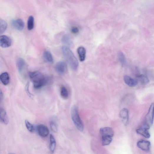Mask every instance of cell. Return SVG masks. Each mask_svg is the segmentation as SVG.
Segmentation results:
<instances>
[{
	"label": "cell",
	"mask_w": 154,
	"mask_h": 154,
	"mask_svg": "<svg viewBox=\"0 0 154 154\" xmlns=\"http://www.w3.org/2000/svg\"><path fill=\"white\" fill-rule=\"evenodd\" d=\"M29 75L34 87L36 89H38L43 87L48 82V78L40 72H31Z\"/></svg>",
	"instance_id": "1"
},
{
	"label": "cell",
	"mask_w": 154,
	"mask_h": 154,
	"mask_svg": "<svg viewBox=\"0 0 154 154\" xmlns=\"http://www.w3.org/2000/svg\"><path fill=\"white\" fill-rule=\"evenodd\" d=\"M62 50L64 57L73 70H76L79 65L78 60L72 51L68 47H62Z\"/></svg>",
	"instance_id": "2"
},
{
	"label": "cell",
	"mask_w": 154,
	"mask_h": 154,
	"mask_svg": "<svg viewBox=\"0 0 154 154\" xmlns=\"http://www.w3.org/2000/svg\"><path fill=\"white\" fill-rule=\"evenodd\" d=\"M71 115L73 122L77 128L80 131H83V124L79 115L78 108L76 106H74L72 107Z\"/></svg>",
	"instance_id": "3"
},
{
	"label": "cell",
	"mask_w": 154,
	"mask_h": 154,
	"mask_svg": "<svg viewBox=\"0 0 154 154\" xmlns=\"http://www.w3.org/2000/svg\"><path fill=\"white\" fill-rule=\"evenodd\" d=\"M154 118V103L151 104L148 113L145 116V124L149 127L153 125Z\"/></svg>",
	"instance_id": "4"
},
{
	"label": "cell",
	"mask_w": 154,
	"mask_h": 154,
	"mask_svg": "<svg viewBox=\"0 0 154 154\" xmlns=\"http://www.w3.org/2000/svg\"><path fill=\"white\" fill-rule=\"evenodd\" d=\"M137 146L140 149L144 151L148 152L150 150L151 143L148 141L142 140L137 142Z\"/></svg>",
	"instance_id": "5"
},
{
	"label": "cell",
	"mask_w": 154,
	"mask_h": 154,
	"mask_svg": "<svg viewBox=\"0 0 154 154\" xmlns=\"http://www.w3.org/2000/svg\"><path fill=\"white\" fill-rule=\"evenodd\" d=\"M37 129L39 135L42 137H46L49 134V129L45 125L43 124L38 125L37 126Z\"/></svg>",
	"instance_id": "6"
},
{
	"label": "cell",
	"mask_w": 154,
	"mask_h": 154,
	"mask_svg": "<svg viewBox=\"0 0 154 154\" xmlns=\"http://www.w3.org/2000/svg\"><path fill=\"white\" fill-rule=\"evenodd\" d=\"M11 44V40L8 36L3 35L0 37V46L3 48L10 47Z\"/></svg>",
	"instance_id": "7"
},
{
	"label": "cell",
	"mask_w": 154,
	"mask_h": 154,
	"mask_svg": "<svg viewBox=\"0 0 154 154\" xmlns=\"http://www.w3.org/2000/svg\"><path fill=\"white\" fill-rule=\"evenodd\" d=\"M67 66L66 64L63 61L58 62L55 66V70L59 74H62L66 71Z\"/></svg>",
	"instance_id": "8"
},
{
	"label": "cell",
	"mask_w": 154,
	"mask_h": 154,
	"mask_svg": "<svg viewBox=\"0 0 154 154\" xmlns=\"http://www.w3.org/2000/svg\"><path fill=\"white\" fill-rule=\"evenodd\" d=\"M100 133L102 137H111L113 138L114 132L112 129L109 127H105L100 129Z\"/></svg>",
	"instance_id": "9"
},
{
	"label": "cell",
	"mask_w": 154,
	"mask_h": 154,
	"mask_svg": "<svg viewBox=\"0 0 154 154\" xmlns=\"http://www.w3.org/2000/svg\"><path fill=\"white\" fill-rule=\"evenodd\" d=\"M120 116L123 123L127 125L128 122L129 120V111L126 108H123L120 111Z\"/></svg>",
	"instance_id": "10"
},
{
	"label": "cell",
	"mask_w": 154,
	"mask_h": 154,
	"mask_svg": "<svg viewBox=\"0 0 154 154\" xmlns=\"http://www.w3.org/2000/svg\"><path fill=\"white\" fill-rule=\"evenodd\" d=\"M11 24L15 29L19 31L23 30L24 26L23 21L21 19L13 20L11 21Z\"/></svg>",
	"instance_id": "11"
},
{
	"label": "cell",
	"mask_w": 154,
	"mask_h": 154,
	"mask_svg": "<svg viewBox=\"0 0 154 154\" xmlns=\"http://www.w3.org/2000/svg\"><path fill=\"white\" fill-rule=\"evenodd\" d=\"M124 80L125 83L130 87H135L138 84V81L137 80L133 78L128 75H125L124 76Z\"/></svg>",
	"instance_id": "12"
},
{
	"label": "cell",
	"mask_w": 154,
	"mask_h": 154,
	"mask_svg": "<svg viewBox=\"0 0 154 154\" xmlns=\"http://www.w3.org/2000/svg\"><path fill=\"white\" fill-rule=\"evenodd\" d=\"M149 128L143 125L142 127L137 129L136 130L137 133L146 138H149L150 137V134L148 131Z\"/></svg>",
	"instance_id": "13"
},
{
	"label": "cell",
	"mask_w": 154,
	"mask_h": 154,
	"mask_svg": "<svg viewBox=\"0 0 154 154\" xmlns=\"http://www.w3.org/2000/svg\"><path fill=\"white\" fill-rule=\"evenodd\" d=\"M0 118L1 122L5 125H7L9 122V120L6 112L2 107L0 108Z\"/></svg>",
	"instance_id": "14"
},
{
	"label": "cell",
	"mask_w": 154,
	"mask_h": 154,
	"mask_svg": "<svg viewBox=\"0 0 154 154\" xmlns=\"http://www.w3.org/2000/svg\"><path fill=\"white\" fill-rule=\"evenodd\" d=\"M79 59L81 62H83L85 59L86 57V50L82 47H79L77 49Z\"/></svg>",
	"instance_id": "15"
},
{
	"label": "cell",
	"mask_w": 154,
	"mask_h": 154,
	"mask_svg": "<svg viewBox=\"0 0 154 154\" xmlns=\"http://www.w3.org/2000/svg\"><path fill=\"white\" fill-rule=\"evenodd\" d=\"M16 65L19 73L21 74L23 72L25 65L24 60L21 58H19L17 60Z\"/></svg>",
	"instance_id": "16"
},
{
	"label": "cell",
	"mask_w": 154,
	"mask_h": 154,
	"mask_svg": "<svg viewBox=\"0 0 154 154\" xmlns=\"http://www.w3.org/2000/svg\"><path fill=\"white\" fill-rule=\"evenodd\" d=\"M0 79L4 85H8L10 82V77L9 74L6 72L2 73L0 76Z\"/></svg>",
	"instance_id": "17"
},
{
	"label": "cell",
	"mask_w": 154,
	"mask_h": 154,
	"mask_svg": "<svg viewBox=\"0 0 154 154\" xmlns=\"http://www.w3.org/2000/svg\"><path fill=\"white\" fill-rule=\"evenodd\" d=\"M43 57L44 60L46 62L52 63L53 58L52 54L48 51H45L43 53Z\"/></svg>",
	"instance_id": "18"
},
{
	"label": "cell",
	"mask_w": 154,
	"mask_h": 154,
	"mask_svg": "<svg viewBox=\"0 0 154 154\" xmlns=\"http://www.w3.org/2000/svg\"><path fill=\"white\" fill-rule=\"evenodd\" d=\"M56 147V142L54 138L52 135L50 137L49 150L52 153H53Z\"/></svg>",
	"instance_id": "19"
},
{
	"label": "cell",
	"mask_w": 154,
	"mask_h": 154,
	"mask_svg": "<svg viewBox=\"0 0 154 154\" xmlns=\"http://www.w3.org/2000/svg\"><path fill=\"white\" fill-rule=\"evenodd\" d=\"M137 78L138 80L143 85H146L149 82V80L148 77L143 74L138 75L137 76Z\"/></svg>",
	"instance_id": "20"
},
{
	"label": "cell",
	"mask_w": 154,
	"mask_h": 154,
	"mask_svg": "<svg viewBox=\"0 0 154 154\" xmlns=\"http://www.w3.org/2000/svg\"><path fill=\"white\" fill-rule=\"evenodd\" d=\"M34 19L32 16H30L28 19L27 23V29L29 30H32L34 27Z\"/></svg>",
	"instance_id": "21"
},
{
	"label": "cell",
	"mask_w": 154,
	"mask_h": 154,
	"mask_svg": "<svg viewBox=\"0 0 154 154\" xmlns=\"http://www.w3.org/2000/svg\"><path fill=\"white\" fill-rule=\"evenodd\" d=\"M8 24L3 19L0 20V34L4 33L7 29Z\"/></svg>",
	"instance_id": "22"
},
{
	"label": "cell",
	"mask_w": 154,
	"mask_h": 154,
	"mask_svg": "<svg viewBox=\"0 0 154 154\" xmlns=\"http://www.w3.org/2000/svg\"><path fill=\"white\" fill-rule=\"evenodd\" d=\"M118 58L119 61L122 66H125L127 64V60L124 54L121 52L118 53Z\"/></svg>",
	"instance_id": "23"
},
{
	"label": "cell",
	"mask_w": 154,
	"mask_h": 154,
	"mask_svg": "<svg viewBox=\"0 0 154 154\" xmlns=\"http://www.w3.org/2000/svg\"><path fill=\"white\" fill-rule=\"evenodd\" d=\"M60 94L63 99L66 100L68 98L69 94L67 89L64 87L62 86L61 87Z\"/></svg>",
	"instance_id": "24"
},
{
	"label": "cell",
	"mask_w": 154,
	"mask_h": 154,
	"mask_svg": "<svg viewBox=\"0 0 154 154\" xmlns=\"http://www.w3.org/2000/svg\"><path fill=\"white\" fill-rule=\"evenodd\" d=\"M102 145L104 146L109 145L112 141V138L111 137H102Z\"/></svg>",
	"instance_id": "25"
},
{
	"label": "cell",
	"mask_w": 154,
	"mask_h": 154,
	"mask_svg": "<svg viewBox=\"0 0 154 154\" xmlns=\"http://www.w3.org/2000/svg\"><path fill=\"white\" fill-rule=\"evenodd\" d=\"M62 41L64 44L68 45H71L72 43L69 37L67 35H64L62 37Z\"/></svg>",
	"instance_id": "26"
},
{
	"label": "cell",
	"mask_w": 154,
	"mask_h": 154,
	"mask_svg": "<svg viewBox=\"0 0 154 154\" xmlns=\"http://www.w3.org/2000/svg\"><path fill=\"white\" fill-rule=\"evenodd\" d=\"M25 123L26 127L28 130L31 133L34 132L35 130L34 125L27 120H25Z\"/></svg>",
	"instance_id": "27"
},
{
	"label": "cell",
	"mask_w": 154,
	"mask_h": 154,
	"mask_svg": "<svg viewBox=\"0 0 154 154\" xmlns=\"http://www.w3.org/2000/svg\"><path fill=\"white\" fill-rule=\"evenodd\" d=\"M50 127L54 133L57 131V123L54 120H52L50 122Z\"/></svg>",
	"instance_id": "28"
},
{
	"label": "cell",
	"mask_w": 154,
	"mask_h": 154,
	"mask_svg": "<svg viewBox=\"0 0 154 154\" xmlns=\"http://www.w3.org/2000/svg\"><path fill=\"white\" fill-rule=\"evenodd\" d=\"M29 82H28L27 83L25 88V90L26 92L28 95L31 97H33V95L30 92L29 90Z\"/></svg>",
	"instance_id": "29"
},
{
	"label": "cell",
	"mask_w": 154,
	"mask_h": 154,
	"mask_svg": "<svg viewBox=\"0 0 154 154\" xmlns=\"http://www.w3.org/2000/svg\"><path fill=\"white\" fill-rule=\"evenodd\" d=\"M79 32L78 28L77 27H73L71 29L72 32L74 34H77Z\"/></svg>",
	"instance_id": "30"
},
{
	"label": "cell",
	"mask_w": 154,
	"mask_h": 154,
	"mask_svg": "<svg viewBox=\"0 0 154 154\" xmlns=\"http://www.w3.org/2000/svg\"><path fill=\"white\" fill-rule=\"evenodd\" d=\"M4 95L1 90L0 92V102L1 103H2L4 100Z\"/></svg>",
	"instance_id": "31"
},
{
	"label": "cell",
	"mask_w": 154,
	"mask_h": 154,
	"mask_svg": "<svg viewBox=\"0 0 154 154\" xmlns=\"http://www.w3.org/2000/svg\"><path fill=\"white\" fill-rule=\"evenodd\" d=\"M9 154H15L14 153H9Z\"/></svg>",
	"instance_id": "32"
}]
</instances>
